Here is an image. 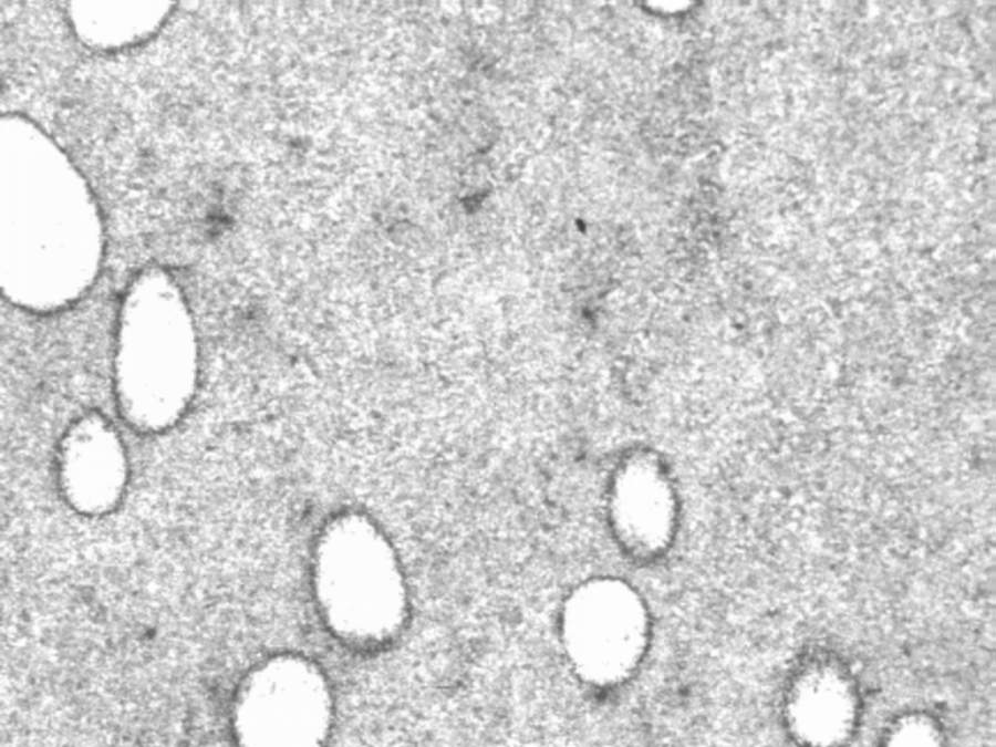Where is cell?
<instances>
[{
  "label": "cell",
  "instance_id": "cell-1",
  "mask_svg": "<svg viewBox=\"0 0 996 747\" xmlns=\"http://www.w3.org/2000/svg\"><path fill=\"white\" fill-rule=\"evenodd\" d=\"M582 600L579 612L574 610L570 623L574 646L579 644L581 658L588 660L591 667L595 663L599 671L610 674L622 672L623 664L629 665L642 644L643 616L632 598L608 596Z\"/></svg>",
  "mask_w": 996,
  "mask_h": 747
}]
</instances>
